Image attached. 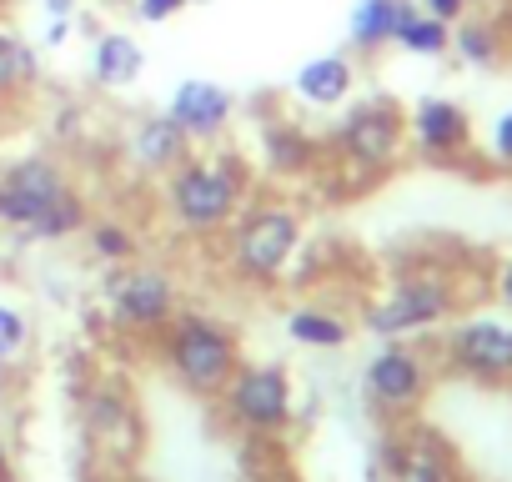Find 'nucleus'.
<instances>
[{
  "mask_svg": "<svg viewBox=\"0 0 512 482\" xmlns=\"http://www.w3.org/2000/svg\"><path fill=\"white\" fill-rule=\"evenodd\" d=\"M322 156L337 161L332 176H347L352 191L392 176L397 161L407 156V116H402V106L392 96H362L357 106H347L332 121V131L322 136Z\"/></svg>",
  "mask_w": 512,
  "mask_h": 482,
  "instance_id": "obj_4",
  "label": "nucleus"
},
{
  "mask_svg": "<svg viewBox=\"0 0 512 482\" xmlns=\"http://www.w3.org/2000/svg\"><path fill=\"white\" fill-rule=\"evenodd\" d=\"M407 146L427 161H457L472 146V116L447 96H422L407 111Z\"/></svg>",
  "mask_w": 512,
  "mask_h": 482,
  "instance_id": "obj_13",
  "label": "nucleus"
},
{
  "mask_svg": "<svg viewBox=\"0 0 512 482\" xmlns=\"http://www.w3.org/2000/svg\"><path fill=\"white\" fill-rule=\"evenodd\" d=\"M307 241V216L287 196H251L221 231V267L241 287H277L292 277Z\"/></svg>",
  "mask_w": 512,
  "mask_h": 482,
  "instance_id": "obj_2",
  "label": "nucleus"
},
{
  "mask_svg": "<svg viewBox=\"0 0 512 482\" xmlns=\"http://www.w3.org/2000/svg\"><path fill=\"white\" fill-rule=\"evenodd\" d=\"M0 482H16V462H11V447L0 437Z\"/></svg>",
  "mask_w": 512,
  "mask_h": 482,
  "instance_id": "obj_32",
  "label": "nucleus"
},
{
  "mask_svg": "<svg viewBox=\"0 0 512 482\" xmlns=\"http://www.w3.org/2000/svg\"><path fill=\"white\" fill-rule=\"evenodd\" d=\"M36 81H41V56H36V46L0 26V101L26 96Z\"/></svg>",
  "mask_w": 512,
  "mask_h": 482,
  "instance_id": "obj_20",
  "label": "nucleus"
},
{
  "mask_svg": "<svg viewBox=\"0 0 512 482\" xmlns=\"http://www.w3.org/2000/svg\"><path fill=\"white\" fill-rule=\"evenodd\" d=\"M101 302H106V322L116 332H126V337H156L181 312V282L166 267L121 262V267L106 272Z\"/></svg>",
  "mask_w": 512,
  "mask_h": 482,
  "instance_id": "obj_6",
  "label": "nucleus"
},
{
  "mask_svg": "<svg viewBox=\"0 0 512 482\" xmlns=\"http://www.w3.org/2000/svg\"><path fill=\"white\" fill-rule=\"evenodd\" d=\"M447 357L457 372H467L477 382H502V377H512V327L492 322V317L457 322V332L447 337Z\"/></svg>",
  "mask_w": 512,
  "mask_h": 482,
  "instance_id": "obj_15",
  "label": "nucleus"
},
{
  "mask_svg": "<svg viewBox=\"0 0 512 482\" xmlns=\"http://www.w3.org/2000/svg\"><path fill=\"white\" fill-rule=\"evenodd\" d=\"M452 307H457V292H452V282H447L442 272H407V277H397V282L367 307L362 327H367L372 337H382V342H397V337H412V332H422V327L447 322Z\"/></svg>",
  "mask_w": 512,
  "mask_h": 482,
  "instance_id": "obj_8",
  "label": "nucleus"
},
{
  "mask_svg": "<svg viewBox=\"0 0 512 482\" xmlns=\"http://www.w3.org/2000/svg\"><path fill=\"white\" fill-rule=\"evenodd\" d=\"M76 6H81V0H41V11H46V16H56V21H71V16H76Z\"/></svg>",
  "mask_w": 512,
  "mask_h": 482,
  "instance_id": "obj_30",
  "label": "nucleus"
},
{
  "mask_svg": "<svg viewBox=\"0 0 512 482\" xmlns=\"http://www.w3.org/2000/svg\"><path fill=\"white\" fill-rule=\"evenodd\" d=\"M136 21H146V26H166V21H176L181 11H191L186 0H136Z\"/></svg>",
  "mask_w": 512,
  "mask_h": 482,
  "instance_id": "obj_27",
  "label": "nucleus"
},
{
  "mask_svg": "<svg viewBox=\"0 0 512 482\" xmlns=\"http://www.w3.org/2000/svg\"><path fill=\"white\" fill-rule=\"evenodd\" d=\"M487 151H492V161H497V166H512V111H502V116L492 121Z\"/></svg>",
  "mask_w": 512,
  "mask_h": 482,
  "instance_id": "obj_28",
  "label": "nucleus"
},
{
  "mask_svg": "<svg viewBox=\"0 0 512 482\" xmlns=\"http://www.w3.org/2000/svg\"><path fill=\"white\" fill-rule=\"evenodd\" d=\"M191 151H196V146L181 136V126H176L166 111H146V116H136V121L126 126V136H121V156H126V166H131L136 176H146V181H161V176L176 171Z\"/></svg>",
  "mask_w": 512,
  "mask_h": 482,
  "instance_id": "obj_14",
  "label": "nucleus"
},
{
  "mask_svg": "<svg viewBox=\"0 0 512 482\" xmlns=\"http://www.w3.org/2000/svg\"><path fill=\"white\" fill-rule=\"evenodd\" d=\"M412 11H417V0H357L352 16H347V41H352V51H362V56L387 51Z\"/></svg>",
  "mask_w": 512,
  "mask_h": 482,
  "instance_id": "obj_17",
  "label": "nucleus"
},
{
  "mask_svg": "<svg viewBox=\"0 0 512 482\" xmlns=\"http://www.w3.org/2000/svg\"><path fill=\"white\" fill-rule=\"evenodd\" d=\"M66 36H71V21H56V16H51V21H46V46L56 51V46H66Z\"/></svg>",
  "mask_w": 512,
  "mask_h": 482,
  "instance_id": "obj_31",
  "label": "nucleus"
},
{
  "mask_svg": "<svg viewBox=\"0 0 512 482\" xmlns=\"http://www.w3.org/2000/svg\"><path fill=\"white\" fill-rule=\"evenodd\" d=\"M427 382H432V372H427L422 352L407 347L402 337L397 342H382L367 357V367H362V387H367V397L382 412H412L427 397Z\"/></svg>",
  "mask_w": 512,
  "mask_h": 482,
  "instance_id": "obj_11",
  "label": "nucleus"
},
{
  "mask_svg": "<svg viewBox=\"0 0 512 482\" xmlns=\"http://www.w3.org/2000/svg\"><path fill=\"white\" fill-rule=\"evenodd\" d=\"M392 46H402L407 56H422V61H437V56H447L452 51V26L447 21H437V16H427L422 6L402 21V31H397V41Z\"/></svg>",
  "mask_w": 512,
  "mask_h": 482,
  "instance_id": "obj_23",
  "label": "nucleus"
},
{
  "mask_svg": "<svg viewBox=\"0 0 512 482\" xmlns=\"http://www.w3.org/2000/svg\"><path fill=\"white\" fill-rule=\"evenodd\" d=\"M287 337L307 352H342L352 342V322L337 312V307H322V302H302L287 312Z\"/></svg>",
  "mask_w": 512,
  "mask_h": 482,
  "instance_id": "obj_19",
  "label": "nucleus"
},
{
  "mask_svg": "<svg viewBox=\"0 0 512 482\" xmlns=\"http://www.w3.org/2000/svg\"><path fill=\"white\" fill-rule=\"evenodd\" d=\"M71 176L51 151H21L0 161V226L16 231L21 241L36 236V226L71 196Z\"/></svg>",
  "mask_w": 512,
  "mask_h": 482,
  "instance_id": "obj_7",
  "label": "nucleus"
},
{
  "mask_svg": "<svg viewBox=\"0 0 512 482\" xmlns=\"http://www.w3.org/2000/svg\"><path fill=\"white\" fill-rule=\"evenodd\" d=\"M166 116L181 126V136L191 146H221L231 121H236V96L211 76H186V81L171 86Z\"/></svg>",
  "mask_w": 512,
  "mask_h": 482,
  "instance_id": "obj_10",
  "label": "nucleus"
},
{
  "mask_svg": "<svg viewBox=\"0 0 512 482\" xmlns=\"http://www.w3.org/2000/svg\"><path fill=\"white\" fill-rule=\"evenodd\" d=\"M452 56L462 66L492 71V66H502V31L482 16H462V21H452Z\"/></svg>",
  "mask_w": 512,
  "mask_h": 482,
  "instance_id": "obj_21",
  "label": "nucleus"
},
{
  "mask_svg": "<svg viewBox=\"0 0 512 482\" xmlns=\"http://www.w3.org/2000/svg\"><path fill=\"white\" fill-rule=\"evenodd\" d=\"M352 91H357V66L342 51H322V56L302 61L297 76H292V96L307 111H337V106L352 101Z\"/></svg>",
  "mask_w": 512,
  "mask_h": 482,
  "instance_id": "obj_16",
  "label": "nucleus"
},
{
  "mask_svg": "<svg viewBox=\"0 0 512 482\" xmlns=\"http://www.w3.org/2000/svg\"><path fill=\"white\" fill-rule=\"evenodd\" d=\"M256 166L272 181H307L322 166V136H312L292 116H267L256 131Z\"/></svg>",
  "mask_w": 512,
  "mask_h": 482,
  "instance_id": "obj_12",
  "label": "nucleus"
},
{
  "mask_svg": "<svg viewBox=\"0 0 512 482\" xmlns=\"http://www.w3.org/2000/svg\"><path fill=\"white\" fill-rule=\"evenodd\" d=\"M86 221H91V206H86V196L81 191H71L41 226H36V236L31 241H71V236H81L86 231Z\"/></svg>",
  "mask_w": 512,
  "mask_h": 482,
  "instance_id": "obj_25",
  "label": "nucleus"
},
{
  "mask_svg": "<svg viewBox=\"0 0 512 482\" xmlns=\"http://www.w3.org/2000/svg\"><path fill=\"white\" fill-rule=\"evenodd\" d=\"M467 6H487V0H467Z\"/></svg>",
  "mask_w": 512,
  "mask_h": 482,
  "instance_id": "obj_35",
  "label": "nucleus"
},
{
  "mask_svg": "<svg viewBox=\"0 0 512 482\" xmlns=\"http://www.w3.org/2000/svg\"><path fill=\"white\" fill-rule=\"evenodd\" d=\"M86 252H91L101 267H121V262H136L141 236H136L121 216H101V221H86Z\"/></svg>",
  "mask_w": 512,
  "mask_h": 482,
  "instance_id": "obj_22",
  "label": "nucleus"
},
{
  "mask_svg": "<svg viewBox=\"0 0 512 482\" xmlns=\"http://www.w3.org/2000/svg\"><path fill=\"white\" fill-rule=\"evenodd\" d=\"M151 342H156V362L166 367V377L191 397H221V387L241 367V337L216 312L181 307Z\"/></svg>",
  "mask_w": 512,
  "mask_h": 482,
  "instance_id": "obj_3",
  "label": "nucleus"
},
{
  "mask_svg": "<svg viewBox=\"0 0 512 482\" xmlns=\"http://www.w3.org/2000/svg\"><path fill=\"white\" fill-rule=\"evenodd\" d=\"M81 432L86 442L111 462V467H131L141 452H146V417H141V402L131 397L126 382L116 377H101L81 392Z\"/></svg>",
  "mask_w": 512,
  "mask_h": 482,
  "instance_id": "obj_9",
  "label": "nucleus"
},
{
  "mask_svg": "<svg viewBox=\"0 0 512 482\" xmlns=\"http://www.w3.org/2000/svg\"><path fill=\"white\" fill-rule=\"evenodd\" d=\"M221 417L246 437H287L297 422V387L282 362H246L221 387Z\"/></svg>",
  "mask_w": 512,
  "mask_h": 482,
  "instance_id": "obj_5",
  "label": "nucleus"
},
{
  "mask_svg": "<svg viewBox=\"0 0 512 482\" xmlns=\"http://www.w3.org/2000/svg\"><path fill=\"white\" fill-rule=\"evenodd\" d=\"M497 297L512 307V262H507V267H502V277H497Z\"/></svg>",
  "mask_w": 512,
  "mask_h": 482,
  "instance_id": "obj_33",
  "label": "nucleus"
},
{
  "mask_svg": "<svg viewBox=\"0 0 512 482\" xmlns=\"http://www.w3.org/2000/svg\"><path fill=\"white\" fill-rule=\"evenodd\" d=\"M251 196L256 166L236 146H201L161 176V216L181 241H221Z\"/></svg>",
  "mask_w": 512,
  "mask_h": 482,
  "instance_id": "obj_1",
  "label": "nucleus"
},
{
  "mask_svg": "<svg viewBox=\"0 0 512 482\" xmlns=\"http://www.w3.org/2000/svg\"><path fill=\"white\" fill-rule=\"evenodd\" d=\"M387 462H392L397 482H452L442 452L427 447V442H412V447H397V442H392V447H387Z\"/></svg>",
  "mask_w": 512,
  "mask_h": 482,
  "instance_id": "obj_24",
  "label": "nucleus"
},
{
  "mask_svg": "<svg viewBox=\"0 0 512 482\" xmlns=\"http://www.w3.org/2000/svg\"><path fill=\"white\" fill-rule=\"evenodd\" d=\"M186 6H211V0H186Z\"/></svg>",
  "mask_w": 512,
  "mask_h": 482,
  "instance_id": "obj_34",
  "label": "nucleus"
},
{
  "mask_svg": "<svg viewBox=\"0 0 512 482\" xmlns=\"http://www.w3.org/2000/svg\"><path fill=\"white\" fill-rule=\"evenodd\" d=\"M141 71H146V51L131 31H101L91 41V81L101 91H126L141 81Z\"/></svg>",
  "mask_w": 512,
  "mask_h": 482,
  "instance_id": "obj_18",
  "label": "nucleus"
},
{
  "mask_svg": "<svg viewBox=\"0 0 512 482\" xmlns=\"http://www.w3.org/2000/svg\"><path fill=\"white\" fill-rule=\"evenodd\" d=\"M417 6H422L427 16H437V21H447V26L467 16V0H417Z\"/></svg>",
  "mask_w": 512,
  "mask_h": 482,
  "instance_id": "obj_29",
  "label": "nucleus"
},
{
  "mask_svg": "<svg viewBox=\"0 0 512 482\" xmlns=\"http://www.w3.org/2000/svg\"><path fill=\"white\" fill-rule=\"evenodd\" d=\"M26 347H31V322H26V312L11 307V302H0V367H11Z\"/></svg>",
  "mask_w": 512,
  "mask_h": 482,
  "instance_id": "obj_26",
  "label": "nucleus"
}]
</instances>
